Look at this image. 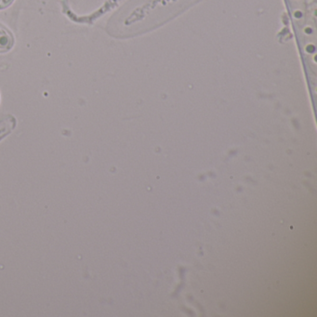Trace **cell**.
Returning <instances> with one entry per match:
<instances>
[{"mask_svg":"<svg viewBox=\"0 0 317 317\" xmlns=\"http://www.w3.org/2000/svg\"><path fill=\"white\" fill-rule=\"evenodd\" d=\"M10 43H11V40L9 35L6 33L0 32V48L7 49L10 46Z\"/></svg>","mask_w":317,"mask_h":317,"instance_id":"cell-1","label":"cell"}]
</instances>
